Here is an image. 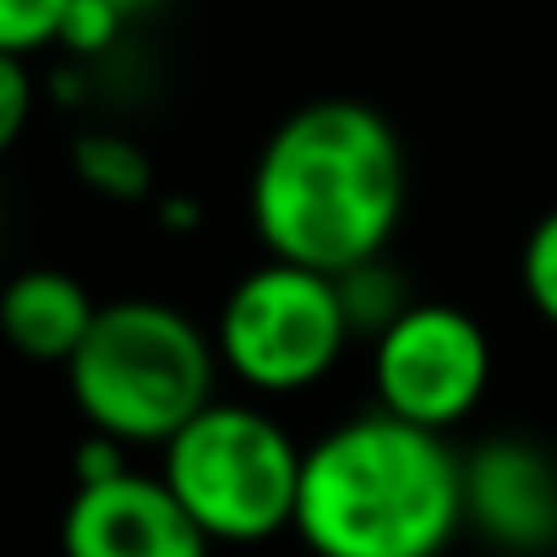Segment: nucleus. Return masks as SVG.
I'll use <instances>...</instances> for the list:
<instances>
[{
	"instance_id": "obj_1",
	"label": "nucleus",
	"mask_w": 557,
	"mask_h": 557,
	"mask_svg": "<svg viewBox=\"0 0 557 557\" xmlns=\"http://www.w3.org/2000/svg\"><path fill=\"white\" fill-rule=\"evenodd\" d=\"M246 208L273 262L329 278L377 262L405 219L399 132L361 99H312L262 143Z\"/></svg>"
},
{
	"instance_id": "obj_2",
	"label": "nucleus",
	"mask_w": 557,
	"mask_h": 557,
	"mask_svg": "<svg viewBox=\"0 0 557 557\" xmlns=\"http://www.w3.org/2000/svg\"><path fill=\"white\" fill-rule=\"evenodd\" d=\"M459 530L465 486L448 437L367 410L307 443L296 535L312 557H443Z\"/></svg>"
},
{
	"instance_id": "obj_3",
	"label": "nucleus",
	"mask_w": 557,
	"mask_h": 557,
	"mask_svg": "<svg viewBox=\"0 0 557 557\" xmlns=\"http://www.w3.org/2000/svg\"><path fill=\"white\" fill-rule=\"evenodd\" d=\"M213 339L170 301H110L99 307L83 350L66 361L83 421L115 443H170L219 394Z\"/></svg>"
},
{
	"instance_id": "obj_4",
	"label": "nucleus",
	"mask_w": 557,
	"mask_h": 557,
	"mask_svg": "<svg viewBox=\"0 0 557 557\" xmlns=\"http://www.w3.org/2000/svg\"><path fill=\"white\" fill-rule=\"evenodd\" d=\"M301 443L251 399H213L164 443L159 481L213 546H251L296 530Z\"/></svg>"
},
{
	"instance_id": "obj_5",
	"label": "nucleus",
	"mask_w": 557,
	"mask_h": 557,
	"mask_svg": "<svg viewBox=\"0 0 557 557\" xmlns=\"http://www.w3.org/2000/svg\"><path fill=\"white\" fill-rule=\"evenodd\" d=\"M350 339L339 278L273 257L235 278L213 329L219 367L262 399L318 388L345 361Z\"/></svg>"
},
{
	"instance_id": "obj_6",
	"label": "nucleus",
	"mask_w": 557,
	"mask_h": 557,
	"mask_svg": "<svg viewBox=\"0 0 557 557\" xmlns=\"http://www.w3.org/2000/svg\"><path fill=\"white\" fill-rule=\"evenodd\" d=\"M492 388V339L454 301H410L372 339V394L383 416L448 437Z\"/></svg>"
},
{
	"instance_id": "obj_7",
	"label": "nucleus",
	"mask_w": 557,
	"mask_h": 557,
	"mask_svg": "<svg viewBox=\"0 0 557 557\" xmlns=\"http://www.w3.org/2000/svg\"><path fill=\"white\" fill-rule=\"evenodd\" d=\"M465 524L508 552L546 557L557 552V454L524 432H492L459 454Z\"/></svg>"
},
{
	"instance_id": "obj_8",
	"label": "nucleus",
	"mask_w": 557,
	"mask_h": 557,
	"mask_svg": "<svg viewBox=\"0 0 557 557\" xmlns=\"http://www.w3.org/2000/svg\"><path fill=\"white\" fill-rule=\"evenodd\" d=\"M208 546L175 492L143 470L77 486L61 519L66 557H208Z\"/></svg>"
},
{
	"instance_id": "obj_9",
	"label": "nucleus",
	"mask_w": 557,
	"mask_h": 557,
	"mask_svg": "<svg viewBox=\"0 0 557 557\" xmlns=\"http://www.w3.org/2000/svg\"><path fill=\"white\" fill-rule=\"evenodd\" d=\"M94 318H99V301L66 268H28L0 290V339L28 361L66 367L83 350Z\"/></svg>"
},
{
	"instance_id": "obj_10",
	"label": "nucleus",
	"mask_w": 557,
	"mask_h": 557,
	"mask_svg": "<svg viewBox=\"0 0 557 557\" xmlns=\"http://www.w3.org/2000/svg\"><path fill=\"white\" fill-rule=\"evenodd\" d=\"M72 164H77V175H83L99 197H115V202H137V197H148V186H153L148 153H143L132 137H121V132H88V137H77Z\"/></svg>"
},
{
	"instance_id": "obj_11",
	"label": "nucleus",
	"mask_w": 557,
	"mask_h": 557,
	"mask_svg": "<svg viewBox=\"0 0 557 557\" xmlns=\"http://www.w3.org/2000/svg\"><path fill=\"white\" fill-rule=\"evenodd\" d=\"M339 301H345V318H350V334L356 339H377L416 296L405 290V278H399V268L388 262V257H377V262H361V268H350V273H339Z\"/></svg>"
},
{
	"instance_id": "obj_12",
	"label": "nucleus",
	"mask_w": 557,
	"mask_h": 557,
	"mask_svg": "<svg viewBox=\"0 0 557 557\" xmlns=\"http://www.w3.org/2000/svg\"><path fill=\"white\" fill-rule=\"evenodd\" d=\"M519 285H524V301L535 307V318H546L557 329V208H546L524 235Z\"/></svg>"
},
{
	"instance_id": "obj_13",
	"label": "nucleus",
	"mask_w": 557,
	"mask_h": 557,
	"mask_svg": "<svg viewBox=\"0 0 557 557\" xmlns=\"http://www.w3.org/2000/svg\"><path fill=\"white\" fill-rule=\"evenodd\" d=\"M72 0H0V55L28 61L34 50H50L61 39Z\"/></svg>"
},
{
	"instance_id": "obj_14",
	"label": "nucleus",
	"mask_w": 557,
	"mask_h": 557,
	"mask_svg": "<svg viewBox=\"0 0 557 557\" xmlns=\"http://www.w3.org/2000/svg\"><path fill=\"white\" fill-rule=\"evenodd\" d=\"M121 28H126V12H115L110 0H72L55 45L88 61V55H104V50L121 39Z\"/></svg>"
},
{
	"instance_id": "obj_15",
	"label": "nucleus",
	"mask_w": 557,
	"mask_h": 557,
	"mask_svg": "<svg viewBox=\"0 0 557 557\" xmlns=\"http://www.w3.org/2000/svg\"><path fill=\"white\" fill-rule=\"evenodd\" d=\"M28 115H34V77H28V61L0 55V153H7V148L28 132Z\"/></svg>"
},
{
	"instance_id": "obj_16",
	"label": "nucleus",
	"mask_w": 557,
	"mask_h": 557,
	"mask_svg": "<svg viewBox=\"0 0 557 557\" xmlns=\"http://www.w3.org/2000/svg\"><path fill=\"white\" fill-rule=\"evenodd\" d=\"M115 12H126V17H137V12H148V7H159V0H110Z\"/></svg>"
}]
</instances>
